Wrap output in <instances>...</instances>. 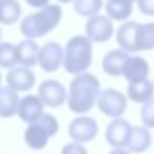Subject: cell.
Wrapping results in <instances>:
<instances>
[{"label": "cell", "instance_id": "6da1fadb", "mask_svg": "<svg viewBox=\"0 0 154 154\" xmlns=\"http://www.w3.org/2000/svg\"><path fill=\"white\" fill-rule=\"evenodd\" d=\"M101 94L100 80L91 73H81L71 80L68 88V108L71 113L83 114L93 109V106L98 103V98Z\"/></svg>", "mask_w": 154, "mask_h": 154}, {"label": "cell", "instance_id": "7a4b0ae2", "mask_svg": "<svg viewBox=\"0 0 154 154\" xmlns=\"http://www.w3.org/2000/svg\"><path fill=\"white\" fill-rule=\"evenodd\" d=\"M61 17H63V10L60 5H48L35 14L27 15L20 23V32L28 40H37L57 28Z\"/></svg>", "mask_w": 154, "mask_h": 154}, {"label": "cell", "instance_id": "3957f363", "mask_svg": "<svg viewBox=\"0 0 154 154\" xmlns=\"http://www.w3.org/2000/svg\"><path fill=\"white\" fill-rule=\"evenodd\" d=\"M93 42L85 35H76L68 40L65 47L63 68L71 75L86 73L93 61Z\"/></svg>", "mask_w": 154, "mask_h": 154}, {"label": "cell", "instance_id": "277c9868", "mask_svg": "<svg viewBox=\"0 0 154 154\" xmlns=\"http://www.w3.org/2000/svg\"><path fill=\"white\" fill-rule=\"evenodd\" d=\"M96 106L103 114L113 118V119H118V118H121L124 114V111H126L128 100L121 91L113 90V88H108V90L101 91Z\"/></svg>", "mask_w": 154, "mask_h": 154}, {"label": "cell", "instance_id": "5b68a950", "mask_svg": "<svg viewBox=\"0 0 154 154\" xmlns=\"http://www.w3.org/2000/svg\"><path fill=\"white\" fill-rule=\"evenodd\" d=\"M68 136L73 143H90L98 136V123L90 116H78L68 126Z\"/></svg>", "mask_w": 154, "mask_h": 154}, {"label": "cell", "instance_id": "8992f818", "mask_svg": "<svg viewBox=\"0 0 154 154\" xmlns=\"http://www.w3.org/2000/svg\"><path fill=\"white\" fill-rule=\"evenodd\" d=\"M133 126L124 118L113 119L106 128V141L113 149H128Z\"/></svg>", "mask_w": 154, "mask_h": 154}, {"label": "cell", "instance_id": "52a82bcc", "mask_svg": "<svg viewBox=\"0 0 154 154\" xmlns=\"http://www.w3.org/2000/svg\"><path fill=\"white\" fill-rule=\"evenodd\" d=\"M63 61H65V48H61L60 43L48 42V43H45L42 47L38 65H40V68L43 71L53 73L63 65Z\"/></svg>", "mask_w": 154, "mask_h": 154}, {"label": "cell", "instance_id": "ba28073f", "mask_svg": "<svg viewBox=\"0 0 154 154\" xmlns=\"http://www.w3.org/2000/svg\"><path fill=\"white\" fill-rule=\"evenodd\" d=\"M38 96L43 101L45 106L58 108L68 100V93L65 86L57 80H45L38 86Z\"/></svg>", "mask_w": 154, "mask_h": 154}, {"label": "cell", "instance_id": "9c48e42d", "mask_svg": "<svg viewBox=\"0 0 154 154\" xmlns=\"http://www.w3.org/2000/svg\"><path fill=\"white\" fill-rule=\"evenodd\" d=\"M113 23L104 15H94L86 23V37L94 43H104L113 37Z\"/></svg>", "mask_w": 154, "mask_h": 154}, {"label": "cell", "instance_id": "30bf717a", "mask_svg": "<svg viewBox=\"0 0 154 154\" xmlns=\"http://www.w3.org/2000/svg\"><path fill=\"white\" fill-rule=\"evenodd\" d=\"M7 86L12 88L17 93H25V91H30L35 85V73L30 68L25 66H15L12 68L7 73Z\"/></svg>", "mask_w": 154, "mask_h": 154}, {"label": "cell", "instance_id": "8fae6325", "mask_svg": "<svg viewBox=\"0 0 154 154\" xmlns=\"http://www.w3.org/2000/svg\"><path fill=\"white\" fill-rule=\"evenodd\" d=\"M43 101L40 100V96H35V94H28V96H23L20 100V104H18V118H20L23 123L33 124L43 116Z\"/></svg>", "mask_w": 154, "mask_h": 154}, {"label": "cell", "instance_id": "7c38bea8", "mask_svg": "<svg viewBox=\"0 0 154 154\" xmlns=\"http://www.w3.org/2000/svg\"><path fill=\"white\" fill-rule=\"evenodd\" d=\"M123 76L128 80L129 85H136L141 81H146L149 76V63L143 57H129L126 61Z\"/></svg>", "mask_w": 154, "mask_h": 154}, {"label": "cell", "instance_id": "4fadbf2b", "mask_svg": "<svg viewBox=\"0 0 154 154\" xmlns=\"http://www.w3.org/2000/svg\"><path fill=\"white\" fill-rule=\"evenodd\" d=\"M129 60V53L124 50H111L103 58V70L109 76H123L126 61Z\"/></svg>", "mask_w": 154, "mask_h": 154}, {"label": "cell", "instance_id": "5bb4252c", "mask_svg": "<svg viewBox=\"0 0 154 154\" xmlns=\"http://www.w3.org/2000/svg\"><path fill=\"white\" fill-rule=\"evenodd\" d=\"M40 50L42 48L37 45L35 40H22L17 45V58H18V65L25 68H32L38 63L40 58Z\"/></svg>", "mask_w": 154, "mask_h": 154}, {"label": "cell", "instance_id": "9a60e30c", "mask_svg": "<svg viewBox=\"0 0 154 154\" xmlns=\"http://www.w3.org/2000/svg\"><path fill=\"white\" fill-rule=\"evenodd\" d=\"M137 28L139 23L137 22H124L116 33V40L121 50L128 51V53H134L136 51V37H137Z\"/></svg>", "mask_w": 154, "mask_h": 154}, {"label": "cell", "instance_id": "2e32d148", "mask_svg": "<svg viewBox=\"0 0 154 154\" xmlns=\"http://www.w3.org/2000/svg\"><path fill=\"white\" fill-rule=\"evenodd\" d=\"M50 137H51L50 133L45 129L40 121H37L33 124H28V128L25 129V143H27L28 147H32L35 151L43 149L48 144Z\"/></svg>", "mask_w": 154, "mask_h": 154}, {"label": "cell", "instance_id": "e0dca14e", "mask_svg": "<svg viewBox=\"0 0 154 154\" xmlns=\"http://www.w3.org/2000/svg\"><path fill=\"white\" fill-rule=\"evenodd\" d=\"M152 144V136H151L149 129L146 126H134L133 133L129 137V144H128V149L131 152H146L147 149Z\"/></svg>", "mask_w": 154, "mask_h": 154}, {"label": "cell", "instance_id": "ac0fdd59", "mask_svg": "<svg viewBox=\"0 0 154 154\" xmlns=\"http://www.w3.org/2000/svg\"><path fill=\"white\" fill-rule=\"evenodd\" d=\"M18 93L12 88H0V118H12L18 113Z\"/></svg>", "mask_w": 154, "mask_h": 154}, {"label": "cell", "instance_id": "d6986e66", "mask_svg": "<svg viewBox=\"0 0 154 154\" xmlns=\"http://www.w3.org/2000/svg\"><path fill=\"white\" fill-rule=\"evenodd\" d=\"M128 98L134 103H147L154 98V81L146 80L128 86Z\"/></svg>", "mask_w": 154, "mask_h": 154}, {"label": "cell", "instance_id": "ffe728a7", "mask_svg": "<svg viewBox=\"0 0 154 154\" xmlns=\"http://www.w3.org/2000/svg\"><path fill=\"white\" fill-rule=\"evenodd\" d=\"M106 14L109 20L124 22L133 14V2H128V0H108Z\"/></svg>", "mask_w": 154, "mask_h": 154}, {"label": "cell", "instance_id": "44dd1931", "mask_svg": "<svg viewBox=\"0 0 154 154\" xmlns=\"http://www.w3.org/2000/svg\"><path fill=\"white\" fill-rule=\"evenodd\" d=\"M22 15V7L17 0H0V23H17Z\"/></svg>", "mask_w": 154, "mask_h": 154}, {"label": "cell", "instance_id": "7402d4cb", "mask_svg": "<svg viewBox=\"0 0 154 154\" xmlns=\"http://www.w3.org/2000/svg\"><path fill=\"white\" fill-rule=\"evenodd\" d=\"M154 48V23H139L136 37V51H147Z\"/></svg>", "mask_w": 154, "mask_h": 154}, {"label": "cell", "instance_id": "603a6c76", "mask_svg": "<svg viewBox=\"0 0 154 154\" xmlns=\"http://www.w3.org/2000/svg\"><path fill=\"white\" fill-rule=\"evenodd\" d=\"M18 63L17 58V45L12 43H0V68H7L12 70Z\"/></svg>", "mask_w": 154, "mask_h": 154}, {"label": "cell", "instance_id": "cb8c5ba5", "mask_svg": "<svg viewBox=\"0 0 154 154\" xmlns=\"http://www.w3.org/2000/svg\"><path fill=\"white\" fill-rule=\"evenodd\" d=\"M75 10L81 17H94L100 15V10L103 7V0H75Z\"/></svg>", "mask_w": 154, "mask_h": 154}, {"label": "cell", "instance_id": "d4e9b609", "mask_svg": "<svg viewBox=\"0 0 154 154\" xmlns=\"http://www.w3.org/2000/svg\"><path fill=\"white\" fill-rule=\"evenodd\" d=\"M141 119H143L144 126L147 129L154 128V98L151 101L143 104V109H141Z\"/></svg>", "mask_w": 154, "mask_h": 154}, {"label": "cell", "instance_id": "484cf974", "mask_svg": "<svg viewBox=\"0 0 154 154\" xmlns=\"http://www.w3.org/2000/svg\"><path fill=\"white\" fill-rule=\"evenodd\" d=\"M61 154H88V151L85 149V146L80 143H68L63 146Z\"/></svg>", "mask_w": 154, "mask_h": 154}, {"label": "cell", "instance_id": "4316f807", "mask_svg": "<svg viewBox=\"0 0 154 154\" xmlns=\"http://www.w3.org/2000/svg\"><path fill=\"white\" fill-rule=\"evenodd\" d=\"M137 8L144 15L154 17V0H137Z\"/></svg>", "mask_w": 154, "mask_h": 154}, {"label": "cell", "instance_id": "83f0119b", "mask_svg": "<svg viewBox=\"0 0 154 154\" xmlns=\"http://www.w3.org/2000/svg\"><path fill=\"white\" fill-rule=\"evenodd\" d=\"M48 2L50 0H27V4L30 5V7H35V8H45V7H48Z\"/></svg>", "mask_w": 154, "mask_h": 154}, {"label": "cell", "instance_id": "f1b7e54d", "mask_svg": "<svg viewBox=\"0 0 154 154\" xmlns=\"http://www.w3.org/2000/svg\"><path fill=\"white\" fill-rule=\"evenodd\" d=\"M109 154H129V151H126V149H113Z\"/></svg>", "mask_w": 154, "mask_h": 154}, {"label": "cell", "instance_id": "f546056e", "mask_svg": "<svg viewBox=\"0 0 154 154\" xmlns=\"http://www.w3.org/2000/svg\"><path fill=\"white\" fill-rule=\"evenodd\" d=\"M58 2H61V4H70V2H73L75 4V0H58Z\"/></svg>", "mask_w": 154, "mask_h": 154}, {"label": "cell", "instance_id": "4dcf8cb0", "mask_svg": "<svg viewBox=\"0 0 154 154\" xmlns=\"http://www.w3.org/2000/svg\"><path fill=\"white\" fill-rule=\"evenodd\" d=\"M128 2H133V4H134V2H137V0H128Z\"/></svg>", "mask_w": 154, "mask_h": 154}, {"label": "cell", "instance_id": "1f68e13d", "mask_svg": "<svg viewBox=\"0 0 154 154\" xmlns=\"http://www.w3.org/2000/svg\"><path fill=\"white\" fill-rule=\"evenodd\" d=\"M0 83H2V73H0Z\"/></svg>", "mask_w": 154, "mask_h": 154}]
</instances>
